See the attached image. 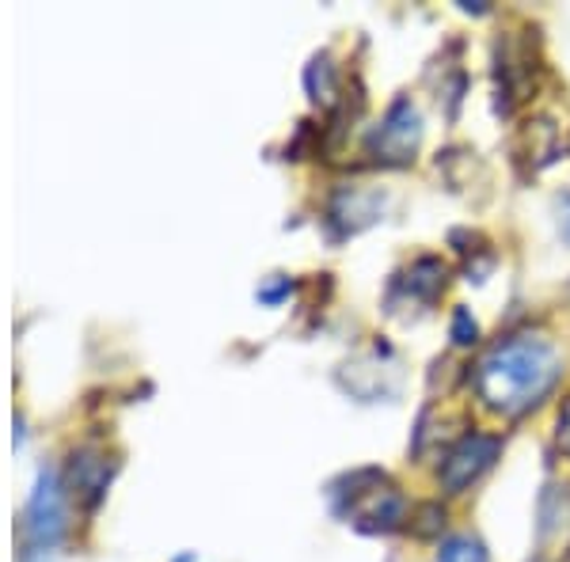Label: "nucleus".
<instances>
[{"instance_id": "nucleus-3", "label": "nucleus", "mask_w": 570, "mask_h": 562, "mask_svg": "<svg viewBox=\"0 0 570 562\" xmlns=\"http://www.w3.org/2000/svg\"><path fill=\"white\" fill-rule=\"evenodd\" d=\"M422 141V115L411 99H395V103L384 110V118L376 122V130L365 137V149H370L376 160L389 164H407L411 156L419 152Z\"/></svg>"}, {"instance_id": "nucleus-5", "label": "nucleus", "mask_w": 570, "mask_h": 562, "mask_svg": "<svg viewBox=\"0 0 570 562\" xmlns=\"http://www.w3.org/2000/svg\"><path fill=\"white\" fill-rule=\"evenodd\" d=\"M434 562H491L483 540L472 536V532H453L438 543V559Z\"/></svg>"}, {"instance_id": "nucleus-2", "label": "nucleus", "mask_w": 570, "mask_h": 562, "mask_svg": "<svg viewBox=\"0 0 570 562\" xmlns=\"http://www.w3.org/2000/svg\"><path fill=\"white\" fill-rule=\"evenodd\" d=\"M502 453V437L499 433H464L461 441H453V445L445 448V456H441L438 464V483L445 494H464L472 483H480V479L491 472L494 460Z\"/></svg>"}, {"instance_id": "nucleus-6", "label": "nucleus", "mask_w": 570, "mask_h": 562, "mask_svg": "<svg viewBox=\"0 0 570 562\" xmlns=\"http://www.w3.org/2000/svg\"><path fill=\"white\" fill-rule=\"evenodd\" d=\"M411 289L419 293L422 300H434L441 289H445V263L441 259H419L411 266Z\"/></svg>"}, {"instance_id": "nucleus-10", "label": "nucleus", "mask_w": 570, "mask_h": 562, "mask_svg": "<svg viewBox=\"0 0 570 562\" xmlns=\"http://www.w3.org/2000/svg\"><path fill=\"white\" fill-rule=\"evenodd\" d=\"M556 209H559V236L570 244V190H567V195H559Z\"/></svg>"}, {"instance_id": "nucleus-1", "label": "nucleus", "mask_w": 570, "mask_h": 562, "mask_svg": "<svg viewBox=\"0 0 570 562\" xmlns=\"http://www.w3.org/2000/svg\"><path fill=\"white\" fill-rule=\"evenodd\" d=\"M563 362L544 335H510L494 343L475 365V395L483 407L521 418L556 392Z\"/></svg>"}, {"instance_id": "nucleus-8", "label": "nucleus", "mask_w": 570, "mask_h": 562, "mask_svg": "<svg viewBox=\"0 0 570 562\" xmlns=\"http://www.w3.org/2000/svg\"><path fill=\"white\" fill-rule=\"evenodd\" d=\"M441 529H445V505H438V502L422 505V524H419L422 536H434Z\"/></svg>"}, {"instance_id": "nucleus-9", "label": "nucleus", "mask_w": 570, "mask_h": 562, "mask_svg": "<svg viewBox=\"0 0 570 562\" xmlns=\"http://www.w3.org/2000/svg\"><path fill=\"white\" fill-rule=\"evenodd\" d=\"M556 441H559V448L570 456V400H563V407H559V422H556Z\"/></svg>"}, {"instance_id": "nucleus-4", "label": "nucleus", "mask_w": 570, "mask_h": 562, "mask_svg": "<svg viewBox=\"0 0 570 562\" xmlns=\"http://www.w3.org/2000/svg\"><path fill=\"white\" fill-rule=\"evenodd\" d=\"M351 524H357L362 532H395L407 521V497L395 486H389V491H381V483L357 486V491H351Z\"/></svg>"}, {"instance_id": "nucleus-7", "label": "nucleus", "mask_w": 570, "mask_h": 562, "mask_svg": "<svg viewBox=\"0 0 570 562\" xmlns=\"http://www.w3.org/2000/svg\"><path fill=\"white\" fill-rule=\"evenodd\" d=\"M453 343L456 346H475L480 343V324L468 308H456L453 312Z\"/></svg>"}]
</instances>
